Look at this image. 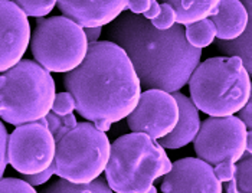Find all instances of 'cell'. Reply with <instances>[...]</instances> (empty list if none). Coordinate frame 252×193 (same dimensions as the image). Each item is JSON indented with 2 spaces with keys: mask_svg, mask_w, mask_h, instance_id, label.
<instances>
[{
  "mask_svg": "<svg viewBox=\"0 0 252 193\" xmlns=\"http://www.w3.org/2000/svg\"><path fill=\"white\" fill-rule=\"evenodd\" d=\"M46 123H48V129L52 133L55 141L58 143L59 140L66 134L68 131H71L72 129H75L78 124L77 118L74 114H68V116H58L54 111H51L48 116L45 117Z\"/></svg>",
  "mask_w": 252,
  "mask_h": 193,
  "instance_id": "44dd1931",
  "label": "cell"
},
{
  "mask_svg": "<svg viewBox=\"0 0 252 193\" xmlns=\"http://www.w3.org/2000/svg\"><path fill=\"white\" fill-rule=\"evenodd\" d=\"M128 0H58L59 10L82 28L107 26L127 9Z\"/></svg>",
  "mask_w": 252,
  "mask_h": 193,
  "instance_id": "4fadbf2b",
  "label": "cell"
},
{
  "mask_svg": "<svg viewBox=\"0 0 252 193\" xmlns=\"http://www.w3.org/2000/svg\"><path fill=\"white\" fill-rule=\"evenodd\" d=\"M84 32L87 35V39L90 43H95L98 42L99 36L102 35V28L95 26V28H84Z\"/></svg>",
  "mask_w": 252,
  "mask_h": 193,
  "instance_id": "f546056e",
  "label": "cell"
},
{
  "mask_svg": "<svg viewBox=\"0 0 252 193\" xmlns=\"http://www.w3.org/2000/svg\"><path fill=\"white\" fill-rule=\"evenodd\" d=\"M238 118L242 120V123L247 126V129L252 130V87L250 99H248V102L245 104V107L238 113Z\"/></svg>",
  "mask_w": 252,
  "mask_h": 193,
  "instance_id": "f1b7e54d",
  "label": "cell"
},
{
  "mask_svg": "<svg viewBox=\"0 0 252 193\" xmlns=\"http://www.w3.org/2000/svg\"><path fill=\"white\" fill-rule=\"evenodd\" d=\"M42 193H114L108 186L107 180L95 179L91 183H71L65 179H59L49 185Z\"/></svg>",
  "mask_w": 252,
  "mask_h": 193,
  "instance_id": "ac0fdd59",
  "label": "cell"
},
{
  "mask_svg": "<svg viewBox=\"0 0 252 193\" xmlns=\"http://www.w3.org/2000/svg\"><path fill=\"white\" fill-rule=\"evenodd\" d=\"M248 19V10L241 0H220L211 15L216 28V38L223 42H232L242 36Z\"/></svg>",
  "mask_w": 252,
  "mask_h": 193,
  "instance_id": "9a60e30c",
  "label": "cell"
},
{
  "mask_svg": "<svg viewBox=\"0 0 252 193\" xmlns=\"http://www.w3.org/2000/svg\"><path fill=\"white\" fill-rule=\"evenodd\" d=\"M55 96L49 71L38 62L22 59L0 75V118L16 127L39 121L51 113Z\"/></svg>",
  "mask_w": 252,
  "mask_h": 193,
  "instance_id": "5b68a950",
  "label": "cell"
},
{
  "mask_svg": "<svg viewBox=\"0 0 252 193\" xmlns=\"http://www.w3.org/2000/svg\"><path fill=\"white\" fill-rule=\"evenodd\" d=\"M94 126L97 127L99 131H108L110 127H111V123H107V121H99V123H94Z\"/></svg>",
  "mask_w": 252,
  "mask_h": 193,
  "instance_id": "4dcf8cb0",
  "label": "cell"
},
{
  "mask_svg": "<svg viewBox=\"0 0 252 193\" xmlns=\"http://www.w3.org/2000/svg\"><path fill=\"white\" fill-rule=\"evenodd\" d=\"M111 143L104 131L91 123L77 127L57 143L55 174L71 183H91L107 169Z\"/></svg>",
  "mask_w": 252,
  "mask_h": 193,
  "instance_id": "8992f818",
  "label": "cell"
},
{
  "mask_svg": "<svg viewBox=\"0 0 252 193\" xmlns=\"http://www.w3.org/2000/svg\"><path fill=\"white\" fill-rule=\"evenodd\" d=\"M127 9L134 15H141L147 20H152L158 16L161 3L157 0H128Z\"/></svg>",
  "mask_w": 252,
  "mask_h": 193,
  "instance_id": "603a6c76",
  "label": "cell"
},
{
  "mask_svg": "<svg viewBox=\"0 0 252 193\" xmlns=\"http://www.w3.org/2000/svg\"><path fill=\"white\" fill-rule=\"evenodd\" d=\"M54 174H55V166H54V163H52V166H49L46 170H43V172H40V173L23 174V180L28 182V183L32 185V186H40V185L46 183Z\"/></svg>",
  "mask_w": 252,
  "mask_h": 193,
  "instance_id": "83f0119b",
  "label": "cell"
},
{
  "mask_svg": "<svg viewBox=\"0 0 252 193\" xmlns=\"http://www.w3.org/2000/svg\"><path fill=\"white\" fill-rule=\"evenodd\" d=\"M57 141L45 118L23 124L9 135L7 157L10 166L22 174H36L52 166Z\"/></svg>",
  "mask_w": 252,
  "mask_h": 193,
  "instance_id": "9c48e42d",
  "label": "cell"
},
{
  "mask_svg": "<svg viewBox=\"0 0 252 193\" xmlns=\"http://www.w3.org/2000/svg\"><path fill=\"white\" fill-rule=\"evenodd\" d=\"M247 10H248V26L242 36L235 39L232 42H223L216 40V48L225 57H239L244 62V66L247 68L250 77L252 78V0H241Z\"/></svg>",
  "mask_w": 252,
  "mask_h": 193,
  "instance_id": "2e32d148",
  "label": "cell"
},
{
  "mask_svg": "<svg viewBox=\"0 0 252 193\" xmlns=\"http://www.w3.org/2000/svg\"><path fill=\"white\" fill-rule=\"evenodd\" d=\"M78 114L93 123H118L141 96V82L123 48L110 40L90 43L84 62L63 78Z\"/></svg>",
  "mask_w": 252,
  "mask_h": 193,
  "instance_id": "7a4b0ae2",
  "label": "cell"
},
{
  "mask_svg": "<svg viewBox=\"0 0 252 193\" xmlns=\"http://www.w3.org/2000/svg\"><path fill=\"white\" fill-rule=\"evenodd\" d=\"M173 96L179 104V111H180L179 123L175 127V130L170 134L160 138L158 143L164 149L176 150V149H182V147L188 146L189 143L194 141L196 135L200 130L202 121H200V116H199V110L194 105L192 98L183 96L179 91L173 93Z\"/></svg>",
  "mask_w": 252,
  "mask_h": 193,
  "instance_id": "5bb4252c",
  "label": "cell"
},
{
  "mask_svg": "<svg viewBox=\"0 0 252 193\" xmlns=\"http://www.w3.org/2000/svg\"><path fill=\"white\" fill-rule=\"evenodd\" d=\"M225 193H238L236 192V188H235V183H233V180H231V182H228V183H226Z\"/></svg>",
  "mask_w": 252,
  "mask_h": 193,
  "instance_id": "d6a6232c",
  "label": "cell"
},
{
  "mask_svg": "<svg viewBox=\"0 0 252 193\" xmlns=\"http://www.w3.org/2000/svg\"><path fill=\"white\" fill-rule=\"evenodd\" d=\"M248 129L238 117H208L194 138L197 157L212 167L235 166L247 153Z\"/></svg>",
  "mask_w": 252,
  "mask_h": 193,
  "instance_id": "ba28073f",
  "label": "cell"
},
{
  "mask_svg": "<svg viewBox=\"0 0 252 193\" xmlns=\"http://www.w3.org/2000/svg\"><path fill=\"white\" fill-rule=\"evenodd\" d=\"M247 153L252 156V130L247 134Z\"/></svg>",
  "mask_w": 252,
  "mask_h": 193,
  "instance_id": "1f68e13d",
  "label": "cell"
},
{
  "mask_svg": "<svg viewBox=\"0 0 252 193\" xmlns=\"http://www.w3.org/2000/svg\"><path fill=\"white\" fill-rule=\"evenodd\" d=\"M105 40L126 51L141 87L177 93L200 65L202 49L186 38L185 26L176 23L169 31H158L141 15H120L105 31Z\"/></svg>",
  "mask_w": 252,
  "mask_h": 193,
  "instance_id": "6da1fadb",
  "label": "cell"
},
{
  "mask_svg": "<svg viewBox=\"0 0 252 193\" xmlns=\"http://www.w3.org/2000/svg\"><path fill=\"white\" fill-rule=\"evenodd\" d=\"M74 110H75V99L68 91L59 93L55 96L54 105H52L51 111H54L58 116H68V114H72Z\"/></svg>",
  "mask_w": 252,
  "mask_h": 193,
  "instance_id": "484cf974",
  "label": "cell"
},
{
  "mask_svg": "<svg viewBox=\"0 0 252 193\" xmlns=\"http://www.w3.org/2000/svg\"><path fill=\"white\" fill-rule=\"evenodd\" d=\"M186 38L188 42L197 49L212 45L216 39L215 23L211 20V18L194 22L192 25L186 26Z\"/></svg>",
  "mask_w": 252,
  "mask_h": 193,
  "instance_id": "d6986e66",
  "label": "cell"
},
{
  "mask_svg": "<svg viewBox=\"0 0 252 193\" xmlns=\"http://www.w3.org/2000/svg\"><path fill=\"white\" fill-rule=\"evenodd\" d=\"M28 16L15 1L0 0V74L18 65L31 45Z\"/></svg>",
  "mask_w": 252,
  "mask_h": 193,
  "instance_id": "8fae6325",
  "label": "cell"
},
{
  "mask_svg": "<svg viewBox=\"0 0 252 193\" xmlns=\"http://www.w3.org/2000/svg\"><path fill=\"white\" fill-rule=\"evenodd\" d=\"M90 42L84 28L65 16L39 19L31 38L35 61L49 72L68 74L78 68L88 54Z\"/></svg>",
  "mask_w": 252,
  "mask_h": 193,
  "instance_id": "52a82bcc",
  "label": "cell"
},
{
  "mask_svg": "<svg viewBox=\"0 0 252 193\" xmlns=\"http://www.w3.org/2000/svg\"><path fill=\"white\" fill-rule=\"evenodd\" d=\"M251 87V77L239 57L206 59L189 81L194 105L209 117L238 114L250 99Z\"/></svg>",
  "mask_w": 252,
  "mask_h": 193,
  "instance_id": "3957f363",
  "label": "cell"
},
{
  "mask_svg": "<svg viewBox=\"0 0 252 193\" xmlns=\"http://www.w3.org/2000/svg\"><path fill=\"white\" fill-rule=\"evenodd\" d=\"M152 25L158 31H169L177 23V13L175 9L167 4V3H161V10L158 13V16L155 19L150 20Z\"/></svg>",
  "mask_w": 252,
  "mask_h": 193,
  "instance_id": "cb8c5ba5",
  "label": "cell"
},
{
  "mask_svg": "<svg viewBox=\"0 0 252 193\" xmlns=\"http://www.w3.org/2000/svg\"><path fill=\"white\" fill-rule=\"evenodd\" d=\"M7 147H9V134L4 124L0 121V179L3 177L6 166L9 163L7 157Z\"/></svg>",
  "mask_w": 252,
  "mask_h": 193,
  "instance_id": "4316f807",
  "label": "cell"
},
{
  "mask_svg": "<svg viewBox=\"0 0 252 193\" xmlns=\"http://www.w3.org/2000/svg\"><path fill=\"white\" fill-rule=\"evenodd\" d=\"M238 193H252V156H244L236 163V172L232 179Z\"/></svg>",
  "mask_w": 252,
  "mask_h": 193,
  "instance_id": "ffe728a7",
  "label": "cell"
},
{
  "mask_svg": "<svg viewBox=\"0 0 252 193\" xmlns=\"http://www.w3.org/2000/svg\"><path fill=\"white\" fill-rule=\"evenodd\" d=\"M220 0H163L177 13V23L189 26L194 22L208 19L218 7Z\"/></svg>",
  "mask_w": 252,
  "mask_h": 193,
  "instance_id": "e0dca14e",
  "label": "cell"
},
{
  "mask_svg": "<svg viewBox=\"0 0 252 193\" xmlns=\"http://www.w3.org/2000/svg\"><path fill=\"white\" fill-rule=\"evenodd\" d=\"M179 117V104L173 94L161 90H146L141 93L134 111L127 117V124L133 133L160 140L175 130Z\"/></svg>",
  "mask_w": 252,
  "mask_h": 193,
  "instance_id": "30bf717a",
  "label": "cell"
},
{
  "mask_svg": "<svg viewBox=\"0 0 252 193\" xmlns=\"http://www.w3.org/2000/svg\"><path fill=\"white\" fill-rule=\"evenodd\" d=\"M160 191L163 193H223L214 167L199 157H186L173 163Z\"/></svg>",
  "mask_w": 252,
  "mask_h": 193,
  "instance_id": "7c38bea8",
  "label": "cell"
},
{
  "mask_svg": "<svg viewBox=\"0 0 252 193\" xmlns=\"http://www.w3.org/2000/svg\"><path fill=\"white\" fill-rule=\"evenodd\" d=\"M172 167L173 163L160 143L143 133H130L111 144L105 180L113 192L147 193Z\"/></svg>",
  "mask_w": 252,
  "mask_h": 193,
  "instance_id": "277c9868",
  "label": "cell"
},
{
  "mask_svg": "<svg viewBox=\"0 0 252 193\" xmlns=\"http://www.w3.org/2000/svg\"><path fill=\"white\" fill-rule=\"evenodd\" d=\"M0 193H38L32 185L25 182L23 179H0Z\"/></svg>",
  "mask_w": 252,
  "mask_h": 193,
  "instance_id": "d4e9b609",
  "label": "cell"
},
{
  "mask_svg": "<svg viewBox=\"0 0 252 193\" xmlns=\"http://www.w3.org/2000/svg\"><path fill=\"white\" fill-rule=\"evenodd\" d=\"M20 10L31 18H43L58 4V0H13Z\"/></svg>",
  "mask_w": 252,
  "mask_h": 193,
  "instance_id": "7402d4cb",
  "label": "cell"
}]
</instances>
